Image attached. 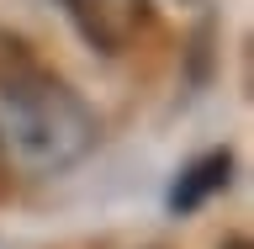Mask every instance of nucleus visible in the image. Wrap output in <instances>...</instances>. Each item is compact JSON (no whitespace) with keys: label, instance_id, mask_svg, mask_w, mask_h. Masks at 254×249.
Returning a JSON list of instances; mask_svg holds the SVG:
<instances>
[{"label":"nucleus","instance_id":"4","mask_svg":"<svg viewBox=\"0 0 254 249\" xmlns=\"http://www.w3.org/2000/svg\"><path fill=\"white\" fill-rule=\"evenodd\" d=\"M222 249H254L249 239H222Z\"/></svg>","mask_w":254,"mask_h":249},{"label":"nucleus","instance_id":"2","mask_svg":"<svg viewBox=\"0 0 254 249\" xmlns=\"http://www.w3.org/2000/svg\"><path fill=\"white\" fill-rule=\"evenodd\" d=\"M74 32L95 53H127L154 21V0H64Z\"/></svg>","mask_w":254,"mask_h":249},{"label":"nucleus","instance_id":"1","mask_svg":"<svg viewBox=\"0 0 254 249\" xmlns=\"http://www.w3.org/2000/svg\"><path fill=\"white\" fill-rule=\"evenodd\" d=\"M101 122L85 95L27 43L0 37V149L32 175H59L95 149Z\"/></svg>","mask_w":254,"mask_h":249},{"label":"nucleus","instance_id":"3","mask_svg":"<svg viewBox=\"0 0 254 249\" xmlns=\"http://www.w3.org/2000/svg\"><path fill=\"white\" fill-rule=\"evenodd\" d=\"M228 180H233V154H228V149H212V154L190 159L186 170H180V180L170 186V212L186 218V212L206 207L217 191H228Z\"/></svg>","mask_w":254,"mask_h":249}]
</instances>
